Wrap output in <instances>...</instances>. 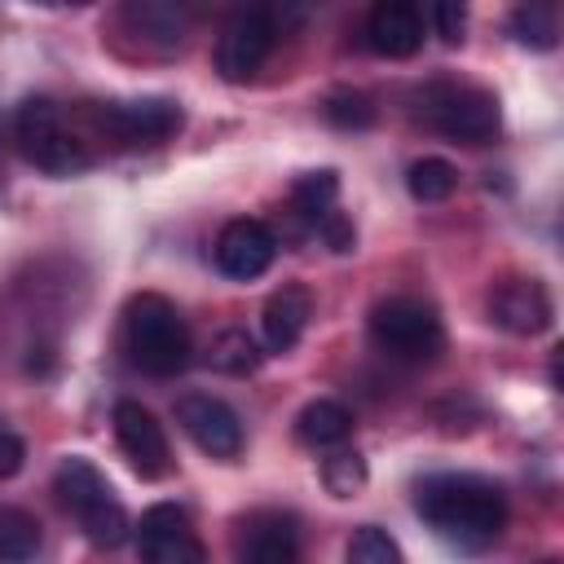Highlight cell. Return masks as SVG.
Wrapping results in <instances>:
<instances>
[{
    "label": "cell",
    "mask_w": 564,
    "mask_h": 564,
    "mask_svg": "<svg viewBox=\"0 0 564 564\" xmlns=\"http://www.w3.org/2000/svg\"><path fill=\"white\" fill-rule=\"evenodd\" d=\"M405 189L414 203H445L458 189V167L441 154H423L405 167Z\"/></svg>",
    "instance_id": "18"
},
{
    "label": "cell",
    "mask_w": 564,
    "mask_h": 564,
    "mask_svg": "<svg viewBox=\"0 0 564 564\" xmlns=\"http://www.w3.org/2000/svg\"><path fill=\"white\" fill-rule=\"evenodd\" d=\"M317 234L326 238V247H330V251H348V247L357 242L352 220H348V216H339V212H326V216L317 220Z\"/></svg>",
    "instance_id": "27"
},
{
    "label": "cell",
    "mask_w": 564,
    "mask_h": 564,
    "mask_svg": "<svg viewBox=\"0 0 564 564\" xmlns=\"http://www.w3.org/2000/svg\"><path fill=\"white\" fill-rule=\"evenodd\" d=\"M489 322L507 335H542L551 326V295L538 278H502L489 291Z\"/></svg>",
    "instance_id": "13"
},
{
    "label": "cell",
    "mask_w": 564,
    "mask_h": 564,
    "mask_svg": "<svg viewBox=\"0 0 564 564\" xmlns=\"http://www.w3.org/2000/svg\"><path fill=\"white\" fill-rule=\"evenodd\" d=\"M207 352H212V366L225 370V375H251V370L260 366V348H256V339H251L247 330H238V326L220 330V335L212 339Z\"/></svg>",
    "instance_id": "21"
},
{
    "label": "cell",
    "mask_w": 564,
    "mask_h": 564,
    "mask_svg": "<svg viewBox=\"0 0 564 564\" xmlns=\"http://www.w3.org/2000/svg\"><path fill=\"white\" fill-rule=\"evenodd\" d=\"M427 18H432V26H436V35L445 44H463V26H467V9L463 4H432Z\"/></svg>",
    "instance_id": "26"
},
{
    "label": "cell",
    "mask_w": 564,
    "mask_h": 564,
    "mask_svg": "<svg viewBox=\"0 0 564 564\" xmlns=\"http://www.w3.org/2000/svg\"><path fill=\"white\" fill-rule=\"evenodd\" d=\"M13 137H18L22 159L53 176H70V172L88 167V150L70 132V123L53 97H26L13 115Z\"/></svg>",
    "instance_id": "6"
},
{
    "label": "cell",
    "mask_w": 564,
    "mask_h": 564,
    "mask_svg": "<svg viewBox=\"0 0 564 564\" xmlns=\"http://www.w3.org/2000/svg\"><path fill=\"white\" fill-rule=\"evenodd\" d=\"M542 564H555V560H542Z\"/></svg>",
    "instance_id": "29"
},
{
    "label": "cell",
    "mask_w": 564,
    "mask_h": 564,
    "mask_svg": "<svg viewBox=\"0 0 564 564\" xmlns=\"http://www.w3.org/2000/svg\"><path fill=\"white\" fill-rule=\"evenodd\" d=\"M137 555L141 564H207V546L194 533L189 516L172 502H159L137 524Z\"/></svg>",
    "instance_id": "9"
},
{
    "label": "cell",
    "mask_w": 564,
    "mask_h": 564,
    "mask_svg": "<svg viewBox=\"0 0 564 564\" xmlns=\"http://www.w3.org/2000/svg\"><path fill=\"white\" fill-rule=\"evenodd\" d=\"M273 40H278L273 9H238L216 35V70H220V79H229V84L251 79L264 66V57L273 53Z\"/></svg>",
    "instance_id": "7"
},
{
    "label": "cell",
    "mask_w": 564,
    "mask_h": 564,
    "mask_svg": "<svg viewBox=\"0 0 564 564\" xmlns=\"http://www.w3.org/2000/svg\"><path fill=\"white\" fill-rule=\"evenodd\" d=\"M419 115L427 128H436L449 141L463 145H485L498 137L502 110L498 97L480 84H463V79H432L419 88Z\"/></svg>",
    "instance_id": "4"
},
{
    "label": "cell",
    "mask_w": 564,
    "mask_h": 564,
    "mask_svg": "<svg viewBox=\"0 0 564 564\" xmlns=\"http://www.w3.org/2000/svg\"><path fill=\"white\" fill-rule=\"evenodd\" d=\"M414 511L423 524L454 551H485L507 524V498L489 476L476 471H436L414 489Z\"/></svg>",
    "instance_id": "1"
},
{
    "label": "cell",
    "mask_w": 564,
    "mask_h": 564,
    "mask_svg": "<svg viewBox=\"0 0 564 564\" xmlns=\"http://www.w3.org/2000/svg\"><path fill=\"white\" fill-rule=\"evenodd\" d=\"M511 35L524 44V48H555V35H560V13L555 4H520L511 13Z\"/></svg>",
    "instance_id": "20"
},
{
    "label": "cell",
    "mask_w": 564,
    "mask_h": 564,
    "mask_svg": "<svg viewBox=\"0 0 564 564\" xmlns=\"http://www.w3.org/2000/svg\"><path fill=\"white\" fill-rule=\"evenodd\" d=\"M115 441L123 449V458L132 463V471L141 480H159L172 467V449L163 436V423L141 405V401H119L115 405Z\"/></svg>",
    "instance_id": "12"
},
{
    "label": "cell",
    "mask_w": 564,
    "mask_h": 564,
    "mask_svg": "<svg viewBox=\"0 0 564 564\" xmlns=\"http://www.w3.org/2000/svg\"><path fill=\"white\" fill-rule=\"evenodd\" d=\"M97 128L123 145H159L181 128V106L172 97H132V101H101L93 110Z\"/></svg>",
    "instance_id": "8"
},
{
    "label": "cell",
    "mask_w": 564,
    "mask_h": 564,
    "mask_svg": "<svg viewBox=\"0 0 564 564\" xmlns=\"http://www.w3.org/2000/svg\"><path fill=\"white\" fill-rule=\"evenodd\" d=\"M344 560H348V564H405L397 538H392L388 529H379V524H361V529H352Z\"/></svg>",
    "instance_id": "23"
},
{
    "label": "cell",
    "mask_w": 564,
    "mask_h": 564,
    "mask_svg": "<svg viewBox=\"0 0 564 564\" xmlns=\"http://www.w3.org/2000/svg\"><path fill=\"white\" fill-rule=\"evenodd\" d=\"M176 423L212 458H238L242 454V419L229 401H220L212 392H185L176 401Z\"/></svg>",
    "instance_id": "10"
},
{
    "label": "cell",
    "mask_w": 564,
    "mask_h": 564,
    "mask_svg": "<svg viewBox=\"0 0 564 564\" xmlns=\"http://www.w3.org/2000/svg\"><path fill=\"white\" fill-rule=\"evenodd\" d=\"M40 551V520L22 507H0V564H31Z\"/></svg>",
    "instance_id": "19"
},
{
    "label": "cell",
    "mask_w": 564,
    "mask_h": 564,
    "mask_svg": "<svg viewBox=\"0 0 564 564\" xmlns=\"http://www.w3.org/2000/svg\"><path fill=\"white\" fill-rule=\"evenodd\" d=\"M370 344L405 366L436 361L445 352V326L436 308L419 295H388L370 308Z\"/></svg>",
    "instance_id": "5"
},
{
    "label": "cell",
    "mask_w": 564,
    "mask_h": 564,
    "mask_svg": "<svg viewBox=\"0 0 564 564\" xmlns=\"http://www.w3.org/2000/svg\"><path fill=\"white\" fill-rule=\"evenodd\" d=\"M234 564H300V529L286 511H256L238 529Z\"/></svg>",
    "instance_id": "14"
},
{
    "label": "cell",
    "mask_w": 564,
    "mask_h": 564,
    "mask_svg": "<svg viewBox=\"0 0 564 564\" xmlns=\"http://www.w3.org/2000/svg\"><path fill=\"white\" fill-rule=\"evenodd\" d=\"M366 48L379 57H414L423 48V13L410 0H383L366 18Z\"/></svg>",
    "instance_id": "15"
},
{
    "label": "cell",
    "mask_w": 564,
    "mask_h": 564,
    "mask_svg": "<svg viewBox=\"0 0 564 564\" xmlns=\"http://www.w3.org/2000/svg\"><path fill=\"white\" fill-rule=\"evenodd\" d=\"M322 110H326V119H330L335 128H370V123H375V106H370V97L357 93V88H335Z\"/></svg>",
    "instance_id": "25"
},
{
    "label": "cell",
    "mask_w": 564,
    "mask_h": 564,
    "mask_svg": "<svg viewBox=\"0 0 564 564\" xmlns=\"http://www.w3.org/2000/svg\"><path fill=\"white\" fill-rule=\"evenodd\" d=\"M322 480L335 498H352L366 485V458L357 449H335L330 458H322Z\"/></svg>",
    "instance_id": "24"
},
{
    "label": "cell",
    "mask_w": 564,
    "mask_h": 564,
    "mask_svg": "<svg viewBox=\"0 0 564 564\" xmlns=\"http://www.w3.org/2000/svg\"><path fill=\"white\" fill-rule=\"evenodd\" d=\"M335 194H339V176H335L330 167L300 176V181H295V189H291L295 212H300V216H308L313 225H317L326 212H335Z\"/></svg>",
    "instance_id": "22"
},
{
    "label": "cell",
    "mask_w": 564,
    "mask_h": 564,
    "mask_svg": "<svg viewBox=\"0 0 564 564\" xmlns=\"http://www.w3.org/2000/svg\"><path fill=\"white\" fill-rule=\"evenodd\" d=\"M308 317H313V300L304 286H282L264 300V313H260V335H264V348L269 352H291L300 344V335L308 330Z\"/></svg>",
    "instance_id": "16"
},
{
    "label": "cell",
    "mask_w": 564,
    "mask_h": 564,
    "mask_svg": "<svg viewBox=\"0 0 564 564\" xmlns=\"http://www.w3.org/2000/svg\"><path fill=\"white\" fill-rule=\"evenodd\" d=\"M273 256H278V238H273V229H269L264 220H256V216H238V220L220 225V234H216V242H212L216 269H220L225 278H234V282L260 278V273L273 264Z\"/></svg>",
    "instance_id": "11"
},
{
    "label": "cell",
    "mask_w": 564,
    "mask_h": 564,
    "mask_svg": "<svg viewBox=\"0 0 564 564\" xmlns=\"http://www.w3.org/2000/svg\"><path fill=\"white\" fill-rule=\"evenodd\" d=\"M123 344L137 370L154 379H172L189 366V326L176 313V304L159 291H141L123 308Z\"/></svg>",
    "instance_id": "2"
},
{
    "label": "cell",
    "mask_w": 564,
    "mask_h": 564,
    "mask_svg": "<svg viewBox=\"0 0 564 564\" xmlns=\"http://www.w3.org/2000/svg\"><path fill=\"white\" fill-rule=\"evenodd\" d=\"M53 494H57V502L79 520V529H84V538H88L93 546L115 551V546L128 542L132 520H128L123 502L115 498V489L106 485V476H101L88 458H79V454L62 458L57 471H53Z\"/></svg>",
    "instance_id": "3"
},
{
    "label": "cell",
    "mask_w": 564,
    "mask_h": 564,
    "mask_svg": "<svg viewBox=\"0 0 564 564\" xmlns=\"http://www.w3.org/2000/svg\"><path fill=\"white\" fill-rule=\"evenodd\" d=\"M22 458H26V445H22V436L0 419V480H9V476H18V467H22Z\"/></svg>",
    "instance_id": "28"
},
{
    "label": "cell",
    "mask_w": 564,
    "mask_h": 564,
    "mask_svg": "<svg viewBox=\"0 0 564 564\" xmlns=\"http://www.w3.org/2000/svg\"><path fill=\"white\" fill-rule=\"evenodd\" d=\"M348 432H352V414H348V405H339L330 397H317L295 414V436L313 449H335L348 441Z\"/></svg>",
    "instance_id": "17"
}]
</instances>
